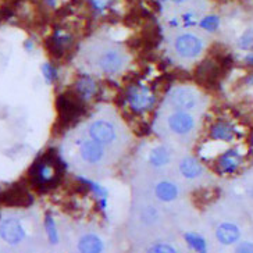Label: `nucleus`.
Listing matches in <instances>:
<instances>
[{"label":"nucleus","instance_id":"1","mask_svg":"<svg viewBox=\"0 0 253 253\" xmlns=\"http://www.w3.org/2000/svg\"><path fill=\"white\" fill-rule=\"evenodd\" d=\"M85 59L90 68L103 75H117L128 67V54L119 45L110 42L93 43L88 47Z\"/></svg>","mask_w":253,"mask_h":253},{"label":"nucleus","instance_id":"2","mask_svg":"<svg viewBox=\"0 0 253 253\" xmlns=\"http://www.w3.org/2000/svg\"><path fill=\"white\" fill-rule=\"evenodd\" d=\"M28 241V230L18 216H7L0 220V242L8 248H20Z\"/></svg>","mask_w":253,"mask_h":253},{"label":"nucleus","instance_id":"3","mask_svg":"<svg viewBox=\"0 0 253 253\" xmlns=\"http://www.w3.org/2000/svg\"><path fill=\"white\" fill-rule=\"evenodd\" d=\"M205 42L201 37L191 32H184L174 38L172 41V49L174 54L181 61H192L198 59L203 52Z\"/></svg>","mask_w":253,"mask_h":253},{"label":"nucleus","instance_id":"4","mask_svg":"<svg viewBox=\"0 0 253 253\" xmlns=\"http://www.w3.org/2000/svg\"><path fill=\"white\" fill-rule=\"evenodd\" d=\"M88 134L92 139L102 143L107 149L116 148L121 138L119 126L109 119H97L90 121L88 126Z\"/></svg>","mask_w":253,"mask_h":253},{"label":"nucleus","instance_id":"5","mask_svg":"<svg viewBox=\"0 0 253 253\" xmlns=\"http://www.w3.org/2000/svg\"><path fill=\"white\" fill-rule=\"evenodd\" d=\"M167 103L172 110H184L192 113L202 106L201 93L191 86H175L167 96Z\"/></svg>","mask_w":253,"mask_h":253},{"label":"nucleus","instance_id":"6","mask_svg":"<svg viewBox=\"0 0 253 253\" xmlns=\"http://www.w3.org/2000/svg\"><path fill=\"white\" fill-rule=\"evenodd\" d=\"M164 123H166L167 131L179 138L189 136L194 132L195 126H196V120L194 116L184 110H174L170 114H167Z\"/></svg>","mask_w":253,"mask_h":253},{"label":"nucleus","instance_id":"7","mask_svg":"<svg viewBox=\"0 0 253 253\" xmlns=\"http://www.w3.org/2000/svg\"><path fill=\"white\" fill-rule=\"evenodd\" d=\"M78 157L88 166H102L107 159V148L95 139H85L78 146Z\"/></svg>","mask_w":253,"mask_h":253},{"label":"nucleus","instance_id":"8","mask_svg":"<svg viewBox=\"0 0 253 253\" xmlns=\"http://www.w3.org/2000/svg\"><path fill=\"white\" fill-rule=\"evenodd\" d=\"M128 102L131 104V107L136 112H145V110H149L152 107L155 99L148 89L141 88V86H135L128 93Z\"/></svg>","mask_w":253,"mask_h":253},{"label":"nucleus","instance_id":"9","mask_svg":"<svg viewBox=\"0 0 253 253\" xmlns=\"http://www.w3.org/2000/svg\"><path fill=\"white\" fill-rule=\"evenodd\" d=\"M138 220L146 228L157 227L162 221V211L152 203H145L138 209Z\"/></svg>","mask_w":253,"mask_h":253},{"label":"nucleus","instance_id":"10","mask_svg":"<svg viewBox=\"0 0 253 253\" xmlns=\"http://www.w3.org/2000/svg\"><path fill=\"white\" fill-rule=\"evenodd\" d=\"M179 174L185 179H198L203 174V167L194 157H182L178 163Z\"/></svg>","mask_w":253,"mask_h":253},{"label":"nucleus","instance_id":"11","mask_svg":"<svg viewBox=\"0 0 253 253\" xmlns=\"http://www.w3.org/2000/svg\"><path fill=\"white\" fill-rule=\"evenodd\" d=\"M178 195L179 189L177 184H174L169 179H162V181L156 182V185H155V196L160 202L169 203V202L175 201L178 198Z\"/></svg>","mask_w":253,"mask_h":253},{"label":"nucleus","instance_id":"12","mask_svg":"<svg viewBox=\"0 0 253 253\" xmlns=\"http://www.w3.org/2000/svg\"><path fill=\"white\" fill-rule=\"evenodd\" d=\"M241 237L239 228L232 223H223L217 227L216 238L223 245H232L235 244Z\"/></svg>","mask_w":253,"mask_h":253},{"label":"nucleus","instance_id":"13","mask_svg":"<svg viewBox=\"0 0 253 253\" xmlns=\"http://www.w3.org/2000/svg\"><path fill=\"white\" fill-rule=\"evenodd\" d=\"M77 249L82 253H99L104 251V244L95 234H85L78 239Z\"/></svg>","mask_w":253,"mask_h":253},{"label":"nucleus","instance_id":"14","mask_svg":"<svg viewBox=\"0 0 253 253\" xmlns=\"http://www.w3.org/2000/svg\"><path fill=\"white\" fill-rule=\"evenodd\" d=\"M35 179L41 185H47L53 179L57 177V170L52 162H42L37 164V171H35Z\"/></svg>","mask_w":253,"mask_h":253},{"label":"nucleus","instance_id":"15","mask_svg":"<svg viewBox=\"0 0 253 253\" xmlns=\"http://www.w3.org/2000/svg\"><path fill=\"white\" fill-rule=\"evenodd\" d=\"M242 162V156L239 155L238 150H227L224 155L218 159V167L223 172H234L239 167Z\"/></svg>","mask_w":253,"mask_h":253},{"label":"nucleus","instance_id":"16","mask_svg":"<svg viewBox=\"0 0 253 253\" xmlns=\"http://www.w3.org/2000/svg\"><path fill=\"white\" fill-rule=\"evenodd\" d=\"M171 149H169L167 146H157L150 152L149 155V163L150 166L162 169L164 166L170 164L171 162Z\"/></svg>","mask_w":253,"mask_h":253},{"label":"nucleus","instance_id":"17","mask_svg":"<svg viewBox=\"0 0 253 253\" xmlns=\"http://www.w3.org/2000/svg\"><path fill=\"white\" fill-rule=\"evenodd\" d=\"M235 131L228 123H217L216 126L211 128V138L216 141L230 142L234 139Z\"/></svg>","mask_w":253,"mask_h":253},{"label":"nucleus","instance_id":"18","mask_svg":"<svg viewBox=\"0 0 253 253\" xmlns=\"http://www.w3.org/2000/svg\"><path fill=\"white\" fill-rule=\"evenodd\" d=\"M238 46L242 50H253V30H248L239 38Z\"/></svg>","mask_w":253,"mask_h":253},{"label":"nucleus","instance_id":"19","mask_svg":"<svg viewBox=\"0 0 253 253\" xmlns=\"http://www.w3.org/2000/svg\"><path fill=\"white\" fill-rule=\"evenodd\" d=\"M201 27L208 31H214L218 27V18L216 15H209V17H205L201 21Z\"/></svg>","mask_w":253,"mask_h":253},{"label":"nucleus","instance_id":"20","mask_svg":"<svg viewBox=\"0 0 253 253\" xmlns=\"http://www.w3.org/2000/svg\"><path fill=\"white\" fill-rule=\"evenodd\" d=\"M80 90H81V93L84 96H90L95 92V84L90 81V80H84L81 86H80Z\"/></svg>","mask_w":253,"mask_h":253},{"label":"nucleus","instance_id":"21","mask_svg":"<svg viewBox=\"0 0 253 253\" xmlns=\"http://www.w3.org/2000/svg\"><path fill=\"white\" fill-rule=\"evenodd\" d=\"M148 252H175V249H174L171 245H167L166 242H163V244L156 242L153 246H149V248H148Z\"/></svg>","mask_w":253,"mask_h":253},{"label":"nucleus","instance_id":"22","mask_svg":"<svg viewBox=\"0 0 253 253\" xmlns=\"http://www.w3.org/2000/svg\"><path fill=\"white\" fill-rule=\"evenodd\" d=\"M90 3L96 11H103L104 8H107L110 0H90Z\"/></svg>","mask_w":253,"mask_h":253},{"label":"nucleus","instance_id":"23","mask_svg":"<svg viewBox=\"0 0 253 253\" xmlns=\"http://www.w3.org/2000/svg\"><path fill=\"white\" fill-rule=\"evenodd\" d=\"M238 253H253V244L251 242H242L241 245L237 246Z\"/></svg>","mask_w":253,"mask_h":253},{"label":"nucleus","instance_id":"24","mask_svg":"<svg viewBox=\"0 0 253 253\" xmlns=\"http://www.w3.org/2000/svg\"><path fill=\"white\" fill-rule=\"evenodd\" d=\"M246 63L248 64H253V53H251L249 56H246Z\"/></svg>","mask_w":253,"mask_h":253},{"label":"nucleus","instance_id":"25","mask_svg":"<svg viewBox=\"0 0 253 253\" xmlns=\"http://www.w3.org/2000/svg\"><path fill=\"white\" fill-rule=\"evenodd\" d=\"M170 1H174V3H184V1H188V0H170Z\"/></svg>","mask_w":253,"mask_h":253},{"label":"nucleus","instance_id":"26","mask_svg":"<svg viewBox=\"0 0 253 253\" xmlns=\"http://www.w3.org/2000/svg\"><path fill=\"white\" fill-rule=\"evenodd\" d=\"M248 82H249V84H253V74L251 75V78L248 80Z\"/></svg>","mask_w":253,"mask_h":253},{"label":"nucleus","instance_id":"27","mask_svg":"<svg viewBox=\"0 0 253 253\" xmlns=\"http://www.w3.org/2000/svg\"><path fill=\"white\" fill-rule=\"evenodd\" d=\"M49 1H50V3H52V1H54V0H49Z\"/></svg>","mask_w":253,"mask_h":253}]
</instances>
